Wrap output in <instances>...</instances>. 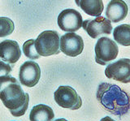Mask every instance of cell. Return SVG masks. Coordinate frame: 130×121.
<instances>
[{
    "mask_svg": "<svg viewBox=\"0 0 130 121\" xmlns=\"http://www.w3.org/2000/svg\"><path fill=\"white\" fill-rule=\"evenodd\" d=\"M96 98L104 110L117 116H123L130 110V95L117 84L100 83Z\"/></svg>",
    "mask_w": 130,
    "mask_h": 121,
    "instance_id": "6da1fadb",
    "label": "cell"
},
{
    "mask_svg": "<svg viewBox=\"0 0 130 121\" xmlns=\"http://www.w3.org/2000/svg\"><path fill=\"white\" fill-rule=\"evenodd\" d=\"M0 99L15 117L25 114L29 103V95L24 91L15 77H12L0 90Z\"/></svg>",
    "mask_w": 130,
    "mask_h": 121,
    "instance_id": "7a4b0ae2",
    "label": "cell"
},
{
    "mask_svg": "<svg viewBox=\"0 0 130 121\" xmlns=\"http://www.w3.org/2000/svg\"><path fill=\"white\" fill-rule=\"evenodd\" d=\"M36 50L40 56H51L60 52V37L57 31L46 30L34 40Z\"/></svg>",
    "mask_w": 130,
    "mask_h": 121,
    "instance_id": "3957f363",
    "label": "cell"
},
{
    "mask_svg": "<svg viewBox=\"0 0 130 121\" xmlns=\"http://www.w3.org/2000/svg\"><path fill=\"white\" fill-rule=\"evenodd\" d=\"M94 52L96 63L104 66L116 59L119 54V47L114 40L102 37L97 41Z\"/></svg>",
    "mask_w": 130,
    "mask_h": 121,
    "instance_id": "277c9868",
    "label": "cell"
},
{
    "mask_svg": "<svg viewBox=\"0 0 130 121\" xmlns=\"http://www.w3.org/2000/svg\"><path fill=\"white\" fill-rule=\"evenodd\" d=\"M55 102L63 108L75 111L82 106V99L76 91L71 86L61 85L55 90L54 94Z\"/></svg>",
    "mask_w": 130,
    "mask_h": 121,
    "instance_id": "5b68a950",
    "label": "cell"
},
{
    "mask_svg": "<svg viewBox=\"0 0 130 121\" xmlns=\"http://www.w3.org/2000/svg\"><path fill=\"white\" fill-rule=\"evenodd\" d=\"M57 23L61 30L67 33H75L82 27L83 18L78 11L69 8L59 13Z\"/></svg>",
    "mask_w": 130,
    "mask_h": 121,
    "instance_id": "8992f818",
    "label": "cell"
},
{
    "mask_svg": "<svg viewBox=\"0 0 130 121\" xmlns=\"http://www.w3.org/2000/svg\"><path fill=\"white\" fill-rule=\"evenodd\" d=\"M83 29L90 38L96 39L102 35H109L112 32L111 21L103 16H98L95 19H87L83 21Z\"/></svg>",
    "mask_w": 130,
    "mask_h": 121,
    "instance_id": "52a82bcc",
    "label": "cell"
},
{
    "mask_svg": "<svg viewBox=\"0 0 130 121\" xmlns=\"http://www.w3.org/2000/svg\"><path fill=\"white\" fill-rule=\"evenodd\" d=\"M105 75L108 79L124 84L130 83V59L124 58L109 63L105 69Z\"/></svg>",
    "mask_w": 130,
    "mask_h": 121,
    "instance_id": "ba28073f",
    "label": "cell"
},
{
    "mask_svg": "<svg viewBox=\"0 0 130 121\" xmlns=\"http://www.w3.org/2000/svg\"><path fill=\"white\" fill-rule=\"evenodd\" d=\"M84 50V41L80 35L68 33L60 37V50L70 57L80 55Z\"/></svg>",
    "mask_w": 130,
    "mask_h": 121,
    "instance_id": "9c48e42d",
    "label": "cell"
},
{
    "mask_svg": "<svg viewBox=\"0 0 130 121\" xmlns=\"http://www.w3.org/2000/svg\"><path fill=\"white\" fill-rule=\"evenodd\" d=\"M41 77V68L34 61L24 62L20 67L19 79L22 85L34 87L38 83Z\"/></svg>",
    "mask_w": 130,
    "mask_h": 121,
    "instance_id": "30bf717a",
    "label": "cell"
},
{
    "mask_svg": "<svg viewBox=\"0 0 130 121\" xmlns=\"http://www.w3.org/2000/svg\"><path fill=\"white\" fill-rule=\"evenodd\" d=\"M20 57L21 50L17 42L7 39L0 42V60L13 65Z\"/></svg>",
    "mask_w": 130,
    "mask_h": 121,
    "instance_id": "8fae6325",
    "label": "cell"
},
{
    "mask_svg": "<svg viewBox=\"0 0 130 121\" xmlns=\"http://www.w3.org/2000/svg\"><path fill=\"white\" fill-rule=\"evenodd\" d=\"M128 12L127 3L124 0H111L106 8V16L113 23L124 21Z\"/></svg>",
    "mask_w": 130,
    "mask_h": 121,
    "instance_id": "7c38bea8",
    "label": "cell"
},
{
    "mask_svg": "<svg viewBox=\"0 0 130 121\" xmlns=\"http://www.w3.org/2000/svg\"><path fill=\"white\" fill-rule=\"evenodd\" d=\"M76 4L85 14L91 16H100L104 9L103 0H75Z\"/></svg>",
    "mask_w": 130,
    "mask_h": 121,
    "instance_id": "4fadbf2b",
    "label": "cell"
},
{
    "mask_svg": "<svg viewBox=\"0 0 130 121\" xmlns=\"http://www.w3.org/2000/svg\"><path fill=\"white\" fill-rule=\"evenodd\" d=\"M54 119L53 109L45 104L36 105L32 108L29 114L30 121H53Z\"/></svg>",
    "mask_w": 130,
    "mask_h": 121,
    "instance_id": "5bb4252c",
    "label": "cell"
},
{
    "mask_svg": "<svg viewBox=\"0 0 130 121\" xmlns=\"http://www.w3.org/2000/svg\"><path fill=\"white\" fill-rule=\"evenodd\" d=\"M115 42L124 46H130V25L123 24L118 25L113 31Z\"/></svg>",
    "mask_w": 130,
    "mask_h": 121,
    "instance_id": "9a60e30c",
    "label": "cell"
},
{
    "mask_svg": "<svg viewBox=\"0 0 130 121\" xmlns=\"http://www.w3.org/2000/svg\"><path fill=\"white\" fill-rule=\"evenodd\" d=\"M15 25L8 17H0V38H5L13 33Z\"/></svg>",
    "mask_w": 130,
    "mask_h": 121,
    "instance_id": "2e32d148",
    "label": "cell"
},
{
    "mask_svg": "<svg viewBox=\"0 0 130 121\" xmlns=\"http://www.w3.org/2000/svg\"><path fill=\"white\" fill-rule=\"evenodd\" d=\"M22 50L24 55L29 59H38L40 58V55L36 50L34 39H29L24 42L22 47Z\"/></svg>",
    "mask_w": 130,
    "mask_h": 121,
    "instance_id": "e0dca14e",
    "label": "cell"
},
{
    "mask_svg": "<svg viewBox=\"0 0 130 121\" xmlns=\"http://www.w3.org/2000/svg\"><path fill=\"white\" fill-rule=\"evenodd\" d=\"M12 72V65L4 61L0 60V77L8 76Z\"/></svg>",
    "mask_w": 130,
    "mask_h": 121,
    "instance_id": "ac0fdd59",
    "label": "cell"
},
{
    "mask_svg": "<svg viewBox=\"0 0 130 121\" xmlns=\"http://www.w3.org/2000/svg\"><path fill=\"white\" fill-rule=\"evenodd\" d=\"M100 121H116V120L111 119V117H109V116H105L104 118H102Z\"/></svg>",
    "mask_w": 130,
    "mask_h": 121,
    "instance_id": "d6986e66",
    "label": "cell"
},
{
    "mask_svg": "<svg viewBox=\"0 0 130 121\" xmlns=\"http://www.w3.org/2000/svg\"><path fill=\"white\" fill-rule=\"evenodd\" d=\"M54 121H68V120H67L66 119H63V118H60V119H57Z\"/></svg>",
    "mask_w": 130,
    "mask_h": 121,
    "instance_id": "ffe728a7",
    "label": "cell"
}]
</instances>
